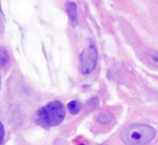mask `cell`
Segmentation results:
<instances>
[{
	"label": "cell",
	"mask_w": 158,
	"mask_h": 145,
	"mask_svg": "<svg viewBox=\"0 0 158 145\" xmlns=\"http://www.w3.org/2000/svg\"><path fill=\"white\" fill-rule=\"evenodd\" d=\"M65 117V107L59 101L51 102L40 108L35 115V120L38 125L44 128L54 127L63 121Z\"/></svg>",
	"instance_id": "cell-1"
},
{
	"label": "cell",
	"mask_w": 158,
	"mask_h": 145,
	"mask_svg": "<svg viewBox=\"0 0 158 145\" xmlns=\"http://www.w3.org/2000/svg\"><path fill=\"white\" fill-rule=\"evenodd\" d=\"M67 108H68V110H69L70 114L76 115V114H78V113L80 112V110H81V104H80V102H79V101L74 100V101H72V102H69V103H68Z\"/></svg>",
	"instance_id": "cell-5"
},
{
	"label": "cell",
	"mask_w": 158,
	"mask_h": 145,
	"mask_svg": "<svg viewBox=\"0 0 158 145\" xmlns=\"http://www.w3.org/2000/svg\"><path fill=\"white\" fill-rule=\"evenodd\" d=\"M66 12L67 15L69 18V20L72 21L73 24H76L77 22V7L74 2H67L66 3Z\"/></svg>",
	"instance_id": "cell-4"
},
{
	"label": "cell",
	"mask_w": 158,
	"mask_h": 145,
	"mask_svg": "<svg viewBox=\"0 0 158 145\" xmlns=\"http://www.w3.org/2000/svg\"><path fill=\"white\" fill-rule=\"evenodd\" d=\"M156 131L146 125H131L121 133V140L126 145H146L153 141Z\"/></svg>",
	"instance_id": "cell-2"
},
{
	"label": "cell",
	"mask_w": 158,
	"mask_h": 145,
	"mask_svg": "<svg viewBox=\"0 0 158 145\" xmlns=\"http://www.w3.org/2000/svg\"><path fill=\"white\" fill-rule=\"evenodd\" d=\"M3 139H5V128H3L2 123L0 122V144L2 143Z\"/></svg>",
	"instance_id": "cell-8"
},
{
	"label": "cell",
	"mask_w": 158,
	"mask_h": 145,
	"mask_svg": "<svg viewBox=\"0 0 158 145\" xmlns=\"http://www.w3.org/2000/svg\"><path fill=\"white\" fill-rule=\"evenodd\" d=\"M98 64V51L94 46H89L80 55V70L84 75H89L95 69Z\"/></svg>",
	"instance_id": "cell-3"
},
{
	"label": "cell",
	"mask_w": 158,
	"mask_h": 145,
	"mask_svg": "<svg viewBox=\"0 0 158 145\" xmlns=\"http://www.w3.org/2000/svg\"><path fill=\"white\" fill-rule=\"evenodd\" d=\"M97 120L99 121V122L103 123V125H107V123H110V121H112V116H110V113L102 112V113H100V114L98 115Z\"/></svg>",
	"instance_id": "cell-6"
},
{
	"label": "cell",
	"mask_w": 158,
	"mask_h": 145,
	"mask_svg": "<svg viewBox=\"0 0 158 145\" xmlns=\"http://www.w3.org/2000/svg\"><path fill=\"white\" fill-rule=\"evenodd\" d=\"M9 62V56H8V52L3 47L0 46V68L5 67Z\"/></svg>",
	"instance_id": "cell-7"
}]
</instances>
